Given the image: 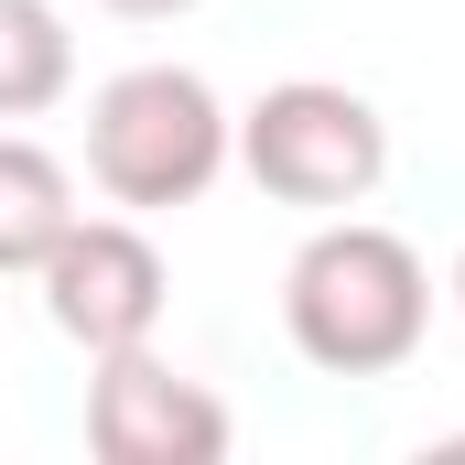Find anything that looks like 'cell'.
I'll return each instance as SVG.
<instances>
[{
	"mask_svg": "<svg viewBox=\"0 0 465 465\" xmlns=\"http://www.w3.org/2000/svg\"><path fill=\"white\" fill-rule=\"evenodd\" d=\"M282 336L325 379H390L433 336V271L379 217H325L282 271Z\"/></svg>",
	"mask_w": 465,
	"mask_h": 465,
	"instance_id": "cell-1",
	"label": "cell"
},
{
	"mask_svg": "<svg viewBox=\"0 0 465 465\" xmlns=\"http://www.w3.org/2000/svg\"><path fill=\"white\" fill-rule=\"evenodd\" d=\"M228 163H238V119L195 65H119L87 98V184L130 217L195 206Z\"/></svg>",
	"mask_w": 465,
	"mask_h": 465,
	"instance_id": "cell-2",
	"label": "cell"
},
{
	"mask_svg": "<svg viewBox=\"0 0 465 465\" xmlns=\"http://www.w3.org/2000/svg\"><path fill=\"white\" fill-rule=\"evenodd\" d=\"M238 173L271 195V206H303V217H347L379 195L390 173V119L368 109L336 76H282L238 109Z\"/></svg>",
	"mask_w": 465,
	"mask_h": 465,
	"instance_id": "cell-3",
	"label": "cell"
},
{
	"mask_svg": "<svg viewBox=\"0 0 465 465\" xmlns=\"http://www.w3.org/2000/svg\"><path fill=\"white\" fill-rule=\"evenodd\" d=\"M33 292H44V325L76 357H119V347H152L163 336L173 271H163V249H152L141 217H76V228L44 249Z\"/></svg>",
	"mask_w": 465,
	"mask_h": 465,
	"instance_id": "cell-4",
	"label": "cell"
},
{
	"mask_svg": "<svg viewBox=\"0 0 465 465\" xmlns=\"http://www.w3.org/2000/svg\"><path fill=\"white\" fill-rule=\"evenodd\" d=\"M238 444L228 401L184 368H163L152 347L87 357V455L109 465H217Z\"/></svg>",
	"mask_w": 465,
	"mask_h": 465,
	"instance_id": "cell-5",
	"label": "cell"
},
{
	"mask_svg": "<svg viewBox=\"0 0 465 465\" xmlns=\"http://www.w3.org/2000/svg\"><path fill=\"white\" fill-rule=\"evenodd\" d=\"M76 173L33 141V130H0V282H33L44 249L76 228Z\"/></svg>",
	"mask_w": 465,
	"mask_h": 465,
	"instance_id": "cell-6",
	"label": "cell"
},
{
	"mask_svg": "<svg viewBox=\"0 0 465 465\" xmlns=\"http://www.w3.org/2000/svg\"><path fill=\"white\" fill-rule=\"evenodd\" d=\"M76 87V33L54 0H0V119H44Z\"/></svg>",
	"mask_w": 465,
	"mask_h": 465,
	"instance_id": "cell-7",
	"label": "cell"
},
{
	"mask_svg": "<svg viewBox=\"0 0 465 465\" xmlns=\"http://www.w3.org/2000/svg\"><path fill=\"white\" fill-rule=\"evenodd\" d=\"M98 11H119V22H173V11H195V0H98Z\"/></svg>",
	"mask_w": 465,
	"mask_h": 465,
	"instance_id": "cell-8",
	"label": "cell"
},
{
	"mask_svg": "<svg viewBox=\"0 0 465 465\" xmlns=\"http://www.w3.org/2000/svg\"><path fill=\"white\" fill-rule=\"evenodd\" d=\"M444 292H455V314H465V249H455V282H444Z\"/></svg>",
	"mask_w": 465,
	"mask_h": 465,
	"instance_id": "cell-9",
	"label": "cell"
}]
</instances>
